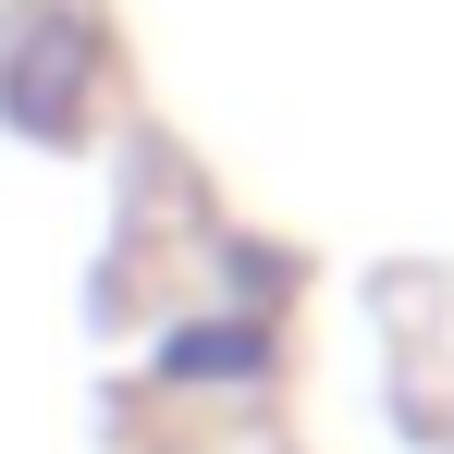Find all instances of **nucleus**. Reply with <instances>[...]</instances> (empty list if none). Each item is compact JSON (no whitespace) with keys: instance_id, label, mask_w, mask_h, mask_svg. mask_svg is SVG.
<instances>
[{"instance_id":"nucleus-1","label":"nucleus","mask_w":454,"mask_h":454,"mask_svg":"<svg viewBox=\"0 0 454 454\" xmlns=\"http://www.w3.org/2000/svg\"><path fill=\"white\" fill-rule=\"evenodd\" d=\"M74 86H86V25L74 12H37L25 25V62H0V111L25 136H62L74 123Z\"/></svg>"}]
</instances>
